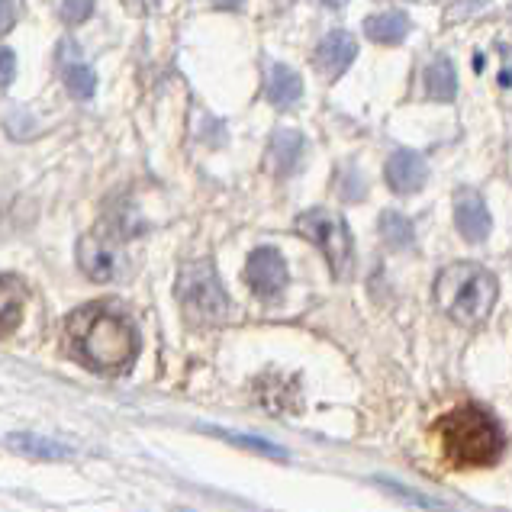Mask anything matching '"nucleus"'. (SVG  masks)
<instances>
[{"label":"nucleus","instance_id":"nucleus-26","mask_svg":"<svg viewBox=\"0 0 512 512\" xmlns=\"http://www.w3.org/2000/svg\"><path fill=\"white\" fill-rule=\"evenodd\" d=\"M319 4H323V7H332V10H339V7L348 4V0H319Z\"/></svg>","mask_w":512,"mask_h":512},{"label":"nucleus","instance_id":"nucleus-3","mask_svg":"<svg viewBox=\"0 0 512 512\" xmlns=\"http://www.w3.org/2000/svg\"><path fill=\"white\" fill-rule=\"evenodd\" d=\"M496 277L474 261H455L435 277V303L458 326H480L493 313Z\"/></svg>","mask_w":512,"mask_h":512},{"label":"nucleus","instance_id":"nucleus-10","mask_svg":"<svg viewBox=\"0 0 512 512\" xmlns=\"http://www.w3.org/2000/svg\"><path fill=\"white\" fill-rule=\"evenodd\" d=\"M355 55H358L355 36L345 33V29H332V33H326L323 39H319L313 62L326 78H339L348 71V65L355 62Z\"/></svg>","mask_w":512,"mask_h":512},{"label":"nucleus","instance_id":"nucleus-8","mask_svg":"<svg viewBox=\"0 0 512 512\" xmlns=\"http://www.w3.org/2000/svg\"><path fill=\"white\" fill-rule=\"evenodd\" d=\"M387 184L390 190H397V194H416V190L426 187L429 181V165H426V158H422L419 152H409V149H400V152H393L387 158Z\"/></svg>","mask_w":512,"mask_h":512},{"label":"nucleus","instance_id":"nucleus-2","mask_svg":"<svg viewBox=\"0 0 512 512\" xmlns=\"http://www.w3.org/2000/svg\"><path fill=\"white\" fill-rule=\"evenodd\" d=\"M435 435L451 467H487L503 455V429L480 406L451 409L435 422Z\"/></svg>","mask_w":512,"mask_h":512},{"label":"nucleus","instance_id":"nucleus-22","mask_svg":"<svg viewBox=\"0 0 512 512\" xmlns=\"http://www.w3.org/2000/svg\"><path fill=\"white\" fill-rule=\"evenodd\" d=\"M17 23V4L13 0H0V33H7Z\"/></svg>","mask_w":512,"mask_h":512},{"label":"nucleus","instance_id":"nucleus-11","mask_svg":"<svg viewBox=\"0 0 512 512\" xmlns=\"http://www.w3.org/2000/svg\"><path fill=\"white\" fill-rule=\"evenodd\" d=\"M7 445L33 461H71L75 458V448H68L65 442H55V438L36 435V432H13L7 438Z\"/></svg>","mask_w":512,"mask_h":512},{"label":"nucleus","instance_id":"nucleus-25","mask_svg":"<svg viewBox=\"0 0 512 512\" xmlns=\"http://www.w3.org/2000/svg\"><path fill=\"white\" fill-rule=\"evenodd\" d=\"M245 0H213V7H223V10H239Z\"/></svg>","mask_w":512,"mask_h":512},{"label":"nucleus","instance_id":"nucleus-23","mask_svg":"<svg viewBox=\"0 0 512 512\" xmlns=\"http://www.w3.org/2000/svg\"><path fill=\"white\" fill-rule=\"evenodd\" d=\"M503 55L506 58H503V71H500V84L512 87V49H506Z\"/></svg>","mask_w":512,"mask_h":512},{"label":"nucleus","instance_id":"nucleus-16","mask_svg":"<svg viewBox=\"0 0 512 512\" xmlns=\"http://www.w3.org/2000/svg\"><path fill=\"white\" fill-rule=\"evenodd\" d=\"M426 94L429 100H438V104H451L458 97V75L448 58H435L426 68Z\"/></svg>","mask_w":512,"mask_h":512},{"label":"nucleus","instance_id":"nucleus-17","mask_svg":"<svg viewBox=\"0 0 512 512\" xmlns=\"http://www.w3.org/2000/svg\"><path fill=\"white\" fill-rule=\"evenodd\" d=\"M380 236H384L390 248H409L416 239V229L403 213L387 210V213H380Z\"/></svg>","mask_w":512,"mask_h":512},{"label":"nucleus","instance_id":"nucleus-14","mask_svg":"<svg viewBox=\"0 0 512 512\" xmlns=\"http://www.w3.org/2000/svg\"><path fill=\"white\" fill-rule=\"evenodd\" d=\"M303 97V81L294 68L287 65H271V75H268V100L277 110H287V107H297Z\"/></svg>","mask_w":512,"mask_h":512},{"label":"nucleus","instance_id":"nucleus-7","mask_svg":"<svg viewBox=\"0 0 512 512\" xmlns=\"http://www.w3.org/2000/svg\"><path fill=\"white\" fill-rule=\"evenodd\" d=\"M455 223H458V232L467 239V242H484L490 236V210L484 197L477 194L471 187H461L455 194Z\"/></svg>","mask_w":512,"mask_h":512},{"label":"nucleus","instance_id":"nucleus-9","mask_svg":"<svg viewBox=\"0 0 512 512\" xmlns=\"http://www.w3.org/2000/svg\"><path fill=\"white\" fill-rule=\"evenodd\" d=\"M78 261L91 281H113L120 271V252L110 236H84L78 245Z\"/></svg>","mask_w":512,"mask_h":512},{"label":"nucleus","instance_id":"nucleus-4","mask_svg":"<svg viewBox=\"0 0 512 512\" xmlns=\"http://www.w3.org/2000/svg\"><path fill=\"white\" fill-rule=\"evenodd\" d=\"M178 300L190 323L216 326L229 316L232 303L229 294L219 284V274L210 261H187L178 274Z\"/></svg>","mask_w":512,"mask_h":512},{"label":"nucleus","instance_id":"nucleus-13","mask_svg":"<svg viewBox=\"0 0 512 512\" xmlns=\"http://www.w3.org/2000/svg\"><path fill=\"white\" fill-rule=\"evenodd\" d=\"M409 26L413 23H409L403 10H384L364 20V33H368L371 42H380V46H400L409 36Z\"/></svg>","mask_w":512,"mask_h":512},{"label":"nucleus","instance_id":"nucleus-15","mask_svg":"<svg viewBox=\"0 0 512 512\" xmlns=\"http://www.w3.org/2000/svg\"><path fill=\"white\" fill-rule=\"evenodd\" d=\"M300 155H303V136L297 129H277L274 139H271V149L268 158L277 174H290L300 165Z\"/></svg>","mask_w":512,"mask_h":512},{"label":"nucleus","instance_id":"nucleus-24","mask_svg":"<svg viewBox=\"0 0 512 512\" xmlns=\"http://www.w3.org/2000/svg\"><path fill=\"white\" fill-rule=\"evenodd\" d=\"M490 0H455V7H458V13H474V10H480V7H487Z\"/></svg>","mask_w":512,"mask_h":512},{"label":"nucleus","instance_id":"nucleus-1","mask_svg":"<svg viewBox=\"0 0 512 512\" xmlns=\"http://www.w3.org/2000/svg\"><path fill=\"white\" fill-rule=\"evenodd\" d=\"M71 351L100 374H123L139 358V332L126 313L107 303H91L68 319Z\"/></svg>","mask_w":512,"mask_h":512},{"label":"nucleus","instance_id":"nucleus-12","mask_svg":"<svg viewBox=\"0 0 512 512\" xmlns=\"http://www.w3.org/2000/svg\"><path fill=\"white\" fill-rule=\"evenodd\" d=\"M23 306H26V290L17 277L0 274V339H7L20 329L23 323Z\"/></svg>","mask_w":512,"mask_h":512},{"label":"nucleus","instance_id":"nucleus-18","mask_svg":"<svg viewBox=\"0 0 512 512\" xmlns=\"http://www.w3.org/2000/svg\"><path fill=\"white\" fill-rule=\"evenodd\" d=\"M65 84L78 100H91L97 91V75L91 65H84L81 58H75V62H65Z\"/></svg>","mask_w":512,"mask_h":512},{"label":"nucleus","instance_id":"nucleus-19","mask_svg":"<svg viewBox=\"0 0 512 512\" xmlns=\"http://www.w3.org/2000/svg\"><path fill=\"white\" fill-rule=\"evenodd\" d=\"M219 438H226V442L232 445H242V448H252L258 451V455H268V458H287V451L284 448H277L271 442H265V438H248V435H239V432H226V429H207Z\"/></svg>","mask_w":512,"mask_h":512},{"label":"nucleus","instance_id":"nucleus-6","mask_svg":"<svg viewBox=\"0 0 512 512\" xmlns=\"http://www.w3.org/2000/svg\"><path fill=\"white\" fill-rule=\"evenodd\" d=\"M245 281L252 287V294L261 300H277L287 287V261L274 245H261L248 255Z\"/></svg>","mask_w":512,"mask_h":512},{"label":"nucleus","instance_id":"nucleus-5","mask_svg":"<svg viewBox=\"0 0 512 512\" xmlns=\"http://www.w3.org/2000/svg\"><path fill=\"white\" fill-rule=\"evenodd\" d=\"M297 232L313 245H319V252L326 255L335 277H345L351 271V236L342 216H335L323 207L306 210L297 219Z\"/></svg>","mask_w":512,"mask_h":512},{"label":"nucleus","instance_id":"nucleus-21","mask_svg":"<svg viewBox=\"0 0 512 512\" xmlns=\"http://www.w3.org/2000/svg\"><path fill=\"white\" fill-rule=\"evenodd\" d=\"M13 75H17V55L0 46V87H7L13 81Z\"/></svg>","mask_w":512,"mask_h":512},{"label":"nucleus","instance_id":"nucleus-20","mask_svg":"<svg viewBox=\"0 0 512 512\" xmlns=\"http://www.w3.org/2000/svg\"><path fill=\"white\" fill-rule=\"evenodd\" d=\"M94 0H62V20L65 23H84L91 17Z\"/></svg>","mask_w":512,"mask_h":512}]
</instances>
